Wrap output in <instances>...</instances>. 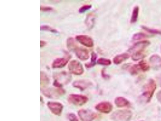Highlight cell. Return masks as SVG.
<instances>
[{"mask_svg": "<svg viewBox=\"0 0 161 121\" xmlns=\"http://www.w3.org/2000/svg\"><path fill=\"white\" fill-rule=\"evenodd\" d=\"M138 66L140 70L143 72L147 71L150 68L149 64L144 60H142L139 62Z\"/></svg>", "mask_w": 161, "mask_h": 121, "instance_id": "d6986e66", "label": "cell"}, {"mask_svg": "<svg viewBox=\"0 0 161 121\" xmlns=\"http://www.w3.org/2000/svg\"><path fill=\"white\" fill-rule=\"evenodd\" d=\"M115 103L118 107H123L127 106L129 104V101L123 97H118L115 100Z\"/></svg>", "mask_w": 161, "mask_h": 121, "instance_id": "9a60e30c", "label": "cell"}, {"mask_svg": "<svg viewBox=\"0 0 161 121\" xmlns=\"http://www.w3.org/2000/svg\"><path fill=\"white\" fill-rule=\"evenodd\" d=\"M88 99L83 95L71 94L68 97L69 102L76 105H82L87 102Z\"/></svg>", "mask_w": 161, "mask_h": 121, "instance_id": "5b68a950", "label": "cell"}, {"mask_svg": "<svg viewBox=\"0 0 161 121\" xmlns=\"http://www.w3.org/2000/svg\"><path fill=\"white\" fill-rule=\"evenodd\" d=\"M41 30L50 31V32H54V33H57V32H58V31L57 30L54 29V28L49 26L47 25L41 26Z\"/></svg>", "mask_w": 161, "mask_h": 121, "instance_id": "484cf974", "label": "cell"}, {"mask_svg": "<svg viewBox=\"0 0 161 121\" xmlns=\"http://www.w3.org/2000/svg\"><path fill=\"white\" fill-rule=\"evenodd\" d=\"M97 58V54L95 53H92L91 54V62L88 63H87L86 67L87 68H91L95 66L96 64V61Z\"/></svg>", "mask_w": 161, "mask_h": 121, "instance_id": "ffe728a7", "label": "cell"}, {"mask_svg": "<svg viewBox=\"0 0 161 121\" xmlns=\"http://www.w3.org/2000/svg\"><path fill=\"white\" fill-rule=\"evenodd\" d=\"M92 7V5H85L79 8V13H85L87 11L89 10Z\"/></svg>", "mask_w": 161, "mask_h": 121, "instance_id": "4316f807", "label": "cell"}, {"mask_svg": "<svg viewBox=\"0 0 161 121\" xmlns=\"http://www.w3.org/2000/svg\"><path fill=\"white\" fill-rule=\"evenodd\" d=\"M97 63L101 66H109L111 64V61L110 59L104 58H100L97 61Z\"/></svg>", "mask_w": 161, "mask_h": 121, "instance_id": "44dd1931", "label": "cell"}, {"mask_svg": "<svg viewBox=\"0 0 161 121\" xmlns=\"http://www.w3.org/2000/svg\"><path fill=\"white\" fill-rule=\"evenodd\" d=\"M74 51L77 57L81 60L86 61L90 58L89 51L86 49L78 47Z\"/></svg>", "mask_w": 161, "mask_h": 121, "instance_id": "30bf717a", "label": "cell"}, {"mask_svg": "<svg viewBox=\"0 0 161 121\" xmlns=\"http://www.w3.org/2000/svg\"><path fill=\"white\" fill-rule=\"evenodd\" d=\"M149 35L143 33H137L135 34L132 36V39L134 40H140L141 39H145L149 37Z\"/></svg>", "mask_w": 161, "mask_h": 121, "instance_id": "603a6c76", "label": "cell"}, {"mask_svg": "<svg viewBox=\"0 0 161 121\" xmlns=\"http://www.w3.org/2000/svg\"></svg>", "mask_w": 161, "mask_h": 121, "instance_id": "d6a6232c", "label": "cell"}, {"mask_svg": "<svg viewBox=\"0 0 161 121\" xmlns=\"http://www.w3.org/2000/svg\"><path fill=\"white\" fill-rule=\"evenodd\" d=\"M142 29L145 30L146 32H148L152 35H161V31L160 30L155 29H151L148 28V27L142 26Z\"/></svg>", "mask_w": 161, "mask_h": 121, "instance_id": "7402d4cb", "label": "cell"}, {"mask_svg": "<svg viewBox=\"0 0 161 121\" xmlns=\"http://www.w3.org/2000/svg\"><path fill=\"white\" fill-rule=\"evenodd\" d=\"M92 84L90 81L86 80H79L75 81L73 86L75 87L79 88L81 90H84L92 85Z\"/></svg>", "mask_w": 161, "mask_h": 121, "instance_id": "4fadbf2b", "label": "cell"}, {"mask_svg": "<svg viewBox=\"0 0 161 121\" xmlns=\"http://www.w3.org/2000/svg\"><path fill=\"white\" fill-rule=\"evenodd\" d=\"M139 8L138 6H136L133 8L131 15V22L134 24L137 21L139 17Z\"/></svg>", "mask_w": 161, "mask_h": 121, "instance_id": "e0dca14e", "label": "cell"}, {"mask_svg": "<svg viewBox=\"0 0 161 121\" xmlns=\"http://www.w3.org/2000/svg\"><path fill=\"white\" fill-rule=\"evenodd\" d=\"M130 73L132 75L137 74L139 73V72L140 71V69L139 68L138 64L134 65L133 66H131L129 69Z\"/></svg>", "mask_w": 161, "mask_h": 121, "instance_id": "cb8c5ba5", "label": "cell"}, {"mask_svg": "<svg viewBox=\"0 0 161 121\" xmlns=\"http://www.w3.org/2000/svg\"><path fill=\"white\" fill-rule=\"evenodd\" d=\"M157 79L159 85L161 86V73L158 76Z\"/></svg>", "mask_w": 161, "mask_h": 121, "instance_id": "4dcf8cb0", "label": "cell"}, {"mask_svg": "<svg viewBox=\"0 0 161 121\" xmlns=\"http://www.w3.org/2000/svg\"><path fill=\"white\" fill-rule=\"evenodd\" d=\"M67 48L70 51H75L76 49L78 48L75 40L73 38H69L67 39Z\"/></svg>", "mask_w": 161, "mask_h": 121, "instance_id": "ac0fdd59", "label": "cell"}, {"mask_svg": "<svg viewBox=\"0 0 161 121\" xmlns=\"http://www.w3.org/2000/svg\"><path fill=\"white\" fill-rule=\"evenodd\" d=\"M70 72L76 75H81L84 72V68L81 63L76 60H73L68 65Z\"/></svg>", "mask_w": 161, "mask_h": 121, "instance_id": "277c9868", "label": "cell"}, {"mask_svg": "<svg viewBox=\"0 0 161 121\" xmlns=\"http://www.w3.org/2000/svg\"><path fill=\"white\" fill-rule=\"evenodd\" d=\"M53 10V8L50 7L41 6V10L43 12H50L52 11Z\"/></svg>", "mask_w": 161, "mask_h": 121, "instance_id": "f1b7e54d", "label": "cell"}, {"mask_svg": "<svg viewBox=\"0 0 161 121\" xmlns=\"http://www.w3.org/2000/svg\"><path fill=\"white\" fill-rule=\"evenodd\" d=\"M46 44V42L44 41L41 40L40 41V47H44V46H45Z\"/></svg>", "mask_w": 161, "mask_h": 121, "instance_id": "1f68e13d", "label": "cell"}, {"mask_svg": "<svg viewBox=\"0 0 161 121\" xmlns=\"http://www.w3.org/2000/svg\"><path fill=\"white\" fill-rule=\"evenodd\" d=\"M70 58H59L55 59L52 64V67L54 68H59L64 67L67 64Z\"/></svg>", "mask_w": 161, "mask_h": 121, "instance_id": "8fae6325", "label": "cell"}, {"mask_svg": "<svg viewBox=\"0 0 161 121\" xmlns=\"http://www.w3.org/2000/svg\"><path fill=\"white\" fill-rule=\"evenodd\" d=\"M132 116V112L129 110H118L112 114L111 117L114 121H128Z\"/></svg>", "mask_w": 161, "mask_h": 121, "instance_id": "3957f363", "label": "cell"}, {"mask_svg": "<svg viewBox=\"0 0 161 121\" xmlns=\"http://www.w3.org/2000/svg\"><path fill=\"white\" fill-rule=\"evenodd\" d=\"M41 81L42 85H47L49 83V78L45 73L43 72L41 73Z\"/></svg>", "mask_w": 161, "mask_h": 121, "instance_id": "d4e9b609", "label": "cell"}, {"mask_svg": "<svg viewBox=\"0 0 161 121\" xmlns=\"http://www.w3.org/2000/svg\"><path fill=\"white\" fill-rule=\"evenodd\" d=\"M156 83L154 80L150 79L143 87V96L149 102L156 90Z\"/></svg>", "mask_w": 161, "mask_h": 121, "instance_id": "7a4b0ae2", "label": "cell"}, {"mask_svg": "<svg viewBox=\"0 0 161 121\" xmlns=\"http://www.w3.org/2000/svg\"><path fill=\"white\" fill-rule=\"evenodd\" d=\"M130 55L127 53H124L116 55L113 59L114 63L116 65L120 64L122 63L128 59L129 58Z\"/></svg>", "mask_w": 161, "mask_h": 121, "instance_id": "5bb4252c", "label": "cell"}, {"mask_svg": "<svg viewBox=\"0 0 161 121\" xmlns=\"http://www.w3.org/2000/svg\"><path fill=\"white\" fill-rule=\"evenodd\" d=\"M95 19V15L94 13H91L87 15L86 20V23L89 28H91L94 26Z\"/></svg>", "mask_w": 161, "mask_h": 121, "instance_id": "2e32d148", "label": "cell"}, {"mask_svg": "<svg viewBox=\"0 0 161 121\" xmlns=\"http://www.w3.org/2000/svg\"><path fill=\"white\" fill-rule=\"evenodd\" d=\"M151 44L148 40L141 41L135 43L128 50V52L132 54V59L134 61L142 59L145 57L144 53L145 49Z\"/></svg>", "mask_w": 161, "mask_h": 121, "instance_id": "6da1fadb", "label": "cell"}, {"mask_svg": "<svg viewBox=\"0 0 161 121\" xmlns=\"http://www.w3.org/2000/svg\"><path fill=\"white\" fill-rule=\"evenodd\" d=\"M78 114L82 121H92L96 117L95 113L89 110H80Z\"/></svg>", "mask_w": 161, "mask_h": 121, "instance_id": "8992f818", "label": "cell"}, {"mask_svg": "<svg viewBox=\"0 0 161 121\" xmlns=\"http://www.w3.org/2000/svg\"><path fill=\"white\" fill-rule=\"evenodd\" d=\"M150 62L151 66L155 70L161 69V57L158 55H154L150 58Z\"/></svg>", "mask_w": 161, "mask_h": 121, "instance_id": "7c38bea8", "label": "cell"}, {"mask_svg": "<svg viewBox=\"0 0 161 121\" xmlns=\"http://www.w3.org/2000/svg\"><path fill=\"white\" fill-rule=\"evenodd\" d=\"M157 98L158 101L161 103V90L158 92L157 94Z\"/></svg>", "mask_w": 161, "mask_h": 121, "instance_id": "f546056e", "label": "cell"}, {"mask_svg": "<svg viewBox=\"0 0 161 121\" xmlns=\"http://www.w3.org/2000/svg\"><path fill=\"white\" fill-rule=\"evenodd\" d=\"M47 106L51 112L55 115H59L61 114L63 107L61 103L56 102H49L47 103Z\"/></svg>", "mask_w": 161, "mask_h": 121, "instance_id": "ba28073f", "label": "cell"}, {"mask_svg": "<svg viewBox=\"0 0 161 121\" xmlns=\"http://www.w3.org/2000/svg\"><path fill=\"white\" fill-rule=\"evenodd\" d=\"M69 120L70 121H79L75 114H70L68 115Z\"/></svg>", "mask_w": 161, "mask_h": 121, "instance_id": "83f0119b", "label": "cell"}, {"mask_svg": "<svg viewBox=\"0 0 161 121\" xmlns=\"http://www.w3.org/2000/svg\"><path fill=\"white\" fill-rule=\"evenodd\" d=\"M96 109L102 113L108 114L113 109V106L108 102H102L96 106Z\"/></svg>", "mask_w": 161, "mask_h": 121, "instance_id": "9c48e42d", "label": "cell"}, {"mask_svg": "<svg viewBox=\"0 0 161 121\" xmlns=\"http://www.w3.org/2000/svg\"><path fill=\"white\" fill-rule=\"evenodd\" d=\"M76 39L80 44L89 48L92 47L94 42L91 37L86 35H79L76 36Z\"/></svg>", "mask_w": 161, "mask_h": 121, "instance_id": "52a82bcc", "label": "cell"}]
</instances>
